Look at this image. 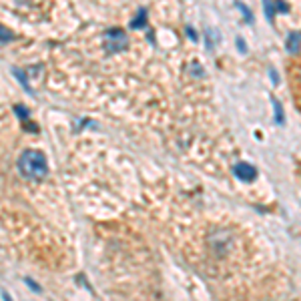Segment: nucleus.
<instances>
[{"mask_svg": "<svg viewBox=\"0 0 301 301\" xmlns=\"http://www.w3.org/2000/svg\"><path fill=\"white\" fill-rule=\"evenodd\" d=\"M133 28H145L147 26V10L145 8H139V12H137V16H135V21L131 23Z\"/></svg>", "mask_w": 301, "mask_h": 301, "instance_id": "6", "label": "nucleus"}, {"mask_svg": "<svg viewBox=\"0 0 301 301\" xmlns=\"http://www.w3.org/2000/svg\"><path fill=\"white\" fill-rule=\"evenodd\" d=\"M16 167L21 171L24 179L28 181H43L48 173V163L47 157L41 153V151H34V149H26L21 153L18 161H16Z\"/></svg>", "mask_w": 301, "mask_h": 301, "instance_id": "1", "label": "nucleus"}, {"mask_svg": "<svg viewBox=\"0 0 301 301\" xmlns=\"http://www.w3.org/2000/svg\"><path fill=\"white\" fill-rule=\"evenodd\" d=\"M271 103H273V109H275V123L281 125V123H283V109H281L277 98H273V96H271Z\"/></svg>", "mask_w": 301, "mask_h": 301, "instance_id": "9", "label": "nucleus"}, {"mask_svg": "<svg viewBox=\"0 0 301 301\" xmlns=\"http://www.w3.org/2000/svg\"><path fill=\"white\" fill-rule=\"evenodd\" d=\"M285 47L291 54H297V50L301 48V32H291L285 41Z\"/></svg>", "mask_w": 301, "mask_h": 301, "instance_id": "5", "label": "nucleus"}, {"mask_svg": "<svg viewBox=\"0 0 301 301\" xmlns=\"http://www.w3.org/2000/svg\"><path fill=\"white\" fill-rule=\"evenodd\" d=\"M127 47H129V38H127L125 30H121V28H109L105 32V50L109 54H116L121 50H127Z\"/></svg>", "mask_w": 301, "mask_h": 301, "instance_id": "3", "label": "nucleus"}, {"mask_svg": "<svg viewBox=\"0 0 301 301\" xmlns=\"http://www.w3.org/2000/svg\"><path fill=\"white\" fill-rule=\"evenodd\" d=\"M275 10H281V12H287L289 8H287V4H285L283 0H275Z\"/></svg>", "mask_w": 301, "mask_h": 301, "instance_id": "12", "label": "nucleus"}, {"mask_svg": "<svg viewBox=\"0 0 301 301\" xmlns=\"http://www.w3.org/2000/svg\"><path fill=\"white\" fill-rule=\"evenodd\" d=\"M233 175H235L239 181L249 183V181H253L255 177H257V169H255L253 165H249V163H237V165L233 167Z\"/></svg>", "mask_w": 301, "mask_h": 301, "instance_id": "4", "label": "nucleus"}, {"mask_svg": "<svg viewBox=\"0 0 301 301\" xmlns=\"http://www.w3.org/2000/svg\"><path fill=\"white\" fill-rule=\"evenodd\" d=\"M14 113L21 116L24 123L28 121V115H30V113H28V109H24V107H21V105H18V107H14Z\"/></svg>", "mask_w": 301, "mask_h": 301, "instance_id": "10", "label": "nucleus"}, {"mask_svg": "<svg viewBox=\"0 0 301 301\" xmlns=\"http://www.w3.org/2000/svg\"><path fill=\"white\" fill-rule=\"evenodd\" d=\"M237 48H239L241 52H245V43H243V38H237Z\"/></svg>", "mask_w": 301, "mask_h": 301, "instance_id": "16", "label": "nucleus"}, {"mask_svg": "<svg viewBox=\"0 0 301 301\" xmlns=\"http://www.w3.org/2000/svg\"><path fill=\"white\" fill-rule=\"evenodd\" d=\"M187 34L191 36V41H197V34H195V30H193L191 26H187Z\"/></svg>", "mask_w": 301, "mask_h": 301, "instance_id": "13", "label": "nucleus"}, {"mask_svg": "<svg viewBox=\"0 0 301 301\" xmlns=\"http://www.w3.org/2000/svg\"><path fill=\"white\" fill-rule=\"evenodd\" d=\"M24 129H28V131H32V133H36L38 129H36V125H32V123H24Z\"/></svg>", "mask_w": 301, "mask_h": 301, "instance_id": "14", "label": "nucleus"}, {"mask_svg": "<svg viewBox=\"0 0 301 301\" xmlns=\"http://www.w3.org/2000/svg\"><path fill=\"white\" fill-rule=\"evenodd\" d=\"M24 283H26V285H28V287H30L32 291H38V293H41V285H36V283H34V281H32L30 277L24 279Z\"/></svg>", "mask_w": 301, "mask_h": 301, "instance_id": "11", "label": "nucleus"}, {"mask_svg": "<svg viewBox=\"0 0 301 301\" xmlns=\"http://www.w3.org/2000/svg\"><path fill=\"white\" fill-rule=\"evenodd\" d=\"M2 299H4V301H12V297L8 295V291H2Z\"/></svg>", "mask_w": 301, "mask_h": 301, "instance_id": "17", "label": "nucleus"}, {"mask_svg": "<svg viewBox=\"0 0 301 301\" xmlns=\"http://www.w3.org/2000/svg\"><path fill=\"white\" fill-rule=\"evenodd\" d=\"M299 76H301V74H299Z\"/></svg>", "mask_w": 301, "mask_h": 301, "instance_id": "18", "label": "nucleus"}, {"mask_svg": "<svg viewBox=\"0 0 301 301\" xmlns=\"http://www.w3.org/2000/svg\"><path fill=\"white\" fill-rule=\"evenodd\" d=\"M2 36H4V38H2V43L10 41V32H6V28H4V26H2Z\"/></svg>", "mask_w": 301, "mask_h": 301, "instance_id": "15", "label": "nucleus"}, {"mask_svg": "<svg viewBox=\"0 0 301 301\" xmlns=\"http://www.w3.org/2000/svg\"><path fill=\"white\" fill-rule=\"evenodd\" d=\"M235 6H237V8L241 10V14H243L245 23H253V14H251V10H249V8H247V6L243 4V2H239V0H237V2H235Z\"/></svg>", "mask_w": 301, "mask_h": 301, "instance_id": "7", "label": "nucleus"}, {"mask_svg": "<svg viewBox=\"0 0 301 301\" xmlns=\"http://www.w3.org/2000/svg\"><path fill=\"white\" fill-rule=\"evenodd\" d=\"M207 243L211 247V251L215 255H227L233 247V235L227 229H215V231L209 233Z\"/></svg>", "mask_w": 301, "mask_h": 301, "instance_id": "2", "label": "nucleus"}, {"mask_svg": "<svg viewBox=\"0 0 301 301\" xmlns=\"http://www.w3.org/2000/svg\"><path fill=\"white\" fill-rule=\"evenodd\" d=\"M263 4H265V14H267V21L269 23H273V16H275V2L273 0H263Z\"/></svg>", "mask_w": 301, "mask_h": 301, "instance_id": "8", "label": "nucleus"}]
</instances>
